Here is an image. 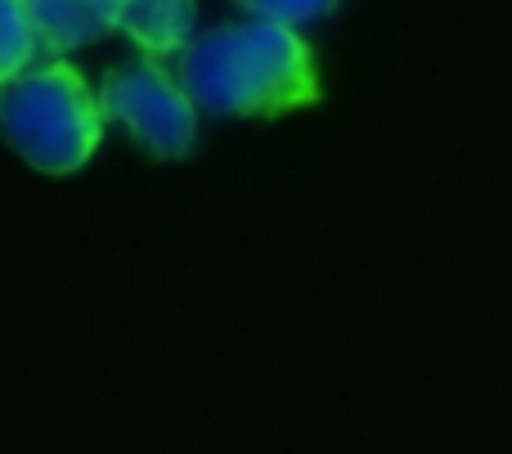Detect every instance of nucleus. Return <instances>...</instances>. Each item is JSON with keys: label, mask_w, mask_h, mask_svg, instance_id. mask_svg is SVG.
I'll return each instance as SVG.
<instances>
[{"label": "nucleus", "mask_w": 512, "mask_h": 454, "mask_svg": "<svg viewBox=\"0 0 512 454\" xmlns=\"http://www.w3.org/2000/svg\"><path fill=\"white\" fill-rule=\"evenodd\" d=\"M180 86L212 117H279L319 99L315 54L297 27L243 18L198 32L171 59Z\"/></svg>", "instance_id": "obj_1"}, {"label": "nucleus", "mask_w": 512, "mask_h": 454, "mask_svg": "<svg viewBox=\"0 0 512 454\" xmlns=\"http://www.w3.org/2000/svg\"><path fill=\"white\" fill-rule=\"evenodd\" d=\"M104 99L63 59L27 68L0 86V135L45 176H72L95 158L104 140Z\"/></svg>", "instance_id": "obj_2"}, {"label": "nucleus", "mask_w": 512, "mask_h": 454, "mask_svg": "<svg viewBox=\"0 0 512 454\" xmlns=\"http://www.w3.org/2000/svg\"><path fill=\"white\" fill-rule=\"evenodd\" d=\"M108 122H117L149 158H185L198 140V104L180 86L176 68L140 59L113 68L99 86Z\"/></svg>", "instance_id": "obj_3"}, {"label": "nucleus", "mask_w": 512, "mask_h": 454, "mask_svg": "<svg viewBox=\"0 0 512 454\" xmlns=\"http://www.w3.org/2000/svg\"><path fill=\"white\" fill-rule=\"evenodd\" d=\"M32 23L41 59H59L63 50L104 41L117 32V0H18Z\"/></svg>", "instance_id": "obj_4"}, {"label": "nucleus", "mask_w": 512, "mask_h": 454, "mask_svg": "<svg viewBox=\"0 0 512 454\" xmlns=\"http://www.w3.org/2000/svg\"><path fill=\"white\" fill-rule=\"evenodd\" d=\"M117 32L144 59H176L198 36V0H117Z\"/></svg>", "instance_id": "obj_5"}, {"label": "nucleus", "mask_w": 512, "mask_h": 454, "mask_svg": "<svg viewBox=\"0 0 512 454\" xmlns=\"http://www.w3.org/2000/svg\"><path fill=\"white\" fill-rule=\"evenodd\" d=\"M32 59H41V50H36V36L23 5L18 0H0V86L32 68Z\"/></svg>", "instance_id": "obj_6"}, {"label": "nucleus", "mask_w": 512, "mask_h": 454, "mask_svg": "<svg viewBox=\"0 0 512 454\" xmlns=\"http://www.w3.org/2000/svg\"><path fill=\"white\" fill-rule=\"evenodd\" d=\"M248 18H265V23H283V27H306L328 18L342 0H234Z\"/></svg>", "instance_id": "obj_7"}]
</instances>
